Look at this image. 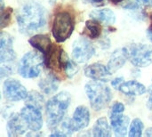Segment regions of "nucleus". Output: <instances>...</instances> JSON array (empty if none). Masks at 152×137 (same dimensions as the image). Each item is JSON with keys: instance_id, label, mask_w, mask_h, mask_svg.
Here are the masks:
<instances>
[{"instance_id": "nucleus-29", "label": "nucleus", "mask_w": 152, "mask_h": 137, "mask_svg": "<svg viewBox=\"0 0 152 137\" xmlns=\"http://www.w3.org/2000/svg\"><path fill=\"white\" fill-rule=\"evenodd\" d=\"M136 1H137V3L143 4L145 6H149V7L152 6V0H136Z\"/></svg>"}, {"instance_id": "nucleus-35", "label": "nucleus", "mask_w": 152, "mask_h": 137, "mask_svg": "<svg viewBox=\"0 0 152 137\" xmlns=\"http://www.w3.org/2000/svg\"><path fill=\"white\" fill-rule=\"evenodd\" d=\"M150 17H151V22H152V12H151V14H150Z\"/></svg>"}, {"instance_id": "nucleus-25", "label": "nucleus", "mask_w": 152, "mask_h": 137, "mask_svg": "<svg viewBox=\"0 0 152 137\" xmlns=\"http://www.w3.org/2000/svg\"><path fill=\"white\" fill-rule=\"evenodd\" d=\"M125 111V106L121 103H115L110 110V114H121Z\"/></svg>"}, {"instance_id": "nucleus-20", "label": "nucleus", "mask_w": 152, "mask_h": 137, "mask_svg": "<svg viewBox=\"0 0 152 137\" xmlns=\"http://www.w3.org/2000/svg\"><path fill=\"white\" fill-rule=\"evenodd\" d=\"M93 136L96 137H110L111 136L110 127L106 118H100L93 127Z\"/></svg>"}, {"instance_id": "nucleus-10", "label": "nucleus", "mask_w": 152, "mask_h": 137, "mask_svg": "<svg viewBox=\"0 0 152 137\" xmlns=\"http://www.w3.org/2000/svg\"><path fill=\"white\" fill-rule=\"evenodd\" d=\"M13 41L12 37L4 32L1 33L0 36V62L1 65H11L16 58L14 53Z\"/></svg>"}, {"instance_id": "nucleus-8", "label": "nucleus", "mask_w": 152, "mask_h": 137, "mask_svg": "<svg viewBox=\"0 0 152 137\" xmlns=\"http://www.w3.org/2000/svg\"><path fill=\"white\" fill-rule=\"evenodd\" d=\"M20 116L27 127L32 132H37L43 126V117L41 110L30 105H25L20 111Z\"/></svg>"}, {"instance_id": "nucleus-14", "label": "nucleus", "mask_w": 152, "mask_h": 137, "mask_svg": "<svg viewBox=\"0 0 152 137\" xmlns=\"http://www.w3.org/2000/svg\"><path fill=\"white\" fill-rule=\"evenodd\" d=\"M85 75L87 78H92L93 80L105 81L111 74L106 66L102 63L96 62L87 66L85 69Z\"/></svg>"}, {"instance_id": "nucleus-7", "label": "nucleus", "mask_w": 152, "mask_h": 137, "mask_svg": "<svg viewBox=\"0 0 152 137\" xmlns=\"http://www.w3.org/2000/svg\"><path fill=\"white\" fill-rule=\"evenodd\" d=\"M94 54V47L92 43L85 38L79 37L74 41L72 45V58L77 63H85L88 62Z\"/></svg>"}, {"instance_id": "nucleus-21", "label": "nucleus", "mask_w": 152, "mask_h": 137, "mask_svg": "<svg viewBox=\"0 0 152 137\" xmlns=\"http://www.w3.org/2000/svg\"><path fill=\"white\" fill-rule=\"evenodd\" d=\"M61 67L64 70L65 74L69 78H72L78 71V67L76 62L74 60L73 61L70 60L68 57V55L64 53V51H62V54H61Z\"/></svg>"}, {"instance_id": "nucleus-12", "label": "nucleus", "mask_w": 152, "mask_h": 137, "mask_svg": "<svg viewBox=\"0 0 152 137\" xmlns=\"http://www.w3.org/2000/svg\"><path fill=\"white\" fill-rule=\"evenodd\" d=\"M26 127L27 126L20 114L19 115L17 113L12 114L6 124L7 134L9 137H15L23 135L26 132Z\"/></svg>"}, {"instance_id": "nucleus-19", "label": "nucleus", "mask_w": 152, "mask_h": 137, "mask_svg": "<svg viewBox=\"0 0 152 137\" xmlns=\"http://www.w3.org/2000/svg\"><path fill=\"white\" fill-rule=\"evenodd\" d=\"M90 16L93 20H96L106 25H112L116 21V14L112 10L108 8L94 10L90 13Z\"/></svg>"}, {"instance_id": "nucleus-33", "label": "nucleus", "mask_w": 152, "mask_h": 137, "mask_svg": "<svg viewBox=\"0 0 152 137\" xmlns=\"http://www.w3.org/2000/svg\"><path fill=\"white\" fill-rule=\"evenodd\" d=\"M88 1H90L91 3H94V4H100V3L103 2L104 0H88Z\"/></svg>"}, {"instance_id": "nucleus-6", "label": "nucleus", "mask_w": 152, "mask_h": 137, "mask_svg": "<svg viewBox=\"0 0 152 137\" xmlns=\"http://www.w3.org/2000/svg\"><path fill=\"white\" fill-rule=\"evenodd\" d=\"M128 59L138 68H145L152 63V48L145 44H134L128 49Z\"/></svg>"}, {"instance_id": "nucleus-26", "label": "nucleus", "mask_w": 152, "mask_h": 137, "mask_svg": "<svg viewBox=\"0 0 152 137\" xmlns=\"http://www.w3.org/2000/svg\"><path fill=\"white\" fill-rule=\"evenodd\" d=\"M11 12H8L7 10L5 11V12H4V10H2V13H1V27L4 28V26H6L10 21V18H11Z\"/></svg>"}, {"instance_id": "nucleus-18", "label": "nucleus", "mask_w": 152, "mask_h": 137, "mask_svg": "<svg viewBox=\"0 0 152 137\" xmlns=\"http://www.w3.org/2000/svg\"><path fill=\"white\" fill-rule=\"evenodd\" d=\"M59 84L60 81L54 75L48 74L39 81L38 86L42 93L45 95H52L57 91Z\"/></svg>"}, {"instance_id": "nucleus-3", "label": "nucleus", "mask_w": 152, "mask_h": 137, "mask_svg": "<svg viewBox=\"0 0 152 137\" xmlns=\"http://www.w3.org/2000/svg\"><path fill=\"white\" fill-rule=\"evenodd\" d=\"M85 90L89 98L91 107L96 111L103 110L111 101V91L110 87L102 81L94 80L88 82L85 86Z\"/></svg>"}, {"instance_id": "nucleus-16", "label": "nucleus", "mask_w": 152, "mask_h": 137, "mask_svg": "<svg viewBox=\"0 0 152 137\" xmlns=\"http://www.w3.org/2000/svg\"><path fill=\"white\" fill-rule=\"evenodd\" d=\"M118 89L124 95H132V96L144 95L146 93V91H147L144 85H142V83H140L138 81H135V80L123 82Z\"/></svg>"}, {"instance_id": "nucleus-4", "label": "nucleus", "mask_w": 152, "mask_h": 137, "mask_svg": "<svg viewBox=\"0 0 152 137\" xmlns=\"http://www.w3.org/2000/svg\"><path fill=\"white\" fill-rule=\"evenodd\" d=\"M44 64L43 57L36 52H28L18 64V73L24 78H34L40 75Z\"/></svg>"}, {"instance_id": "nucleus-2", "label": "nucleus", "mask_w": 152, "mask_h": 137, "mask_svg": "<svg viewBox=\"0 0 152 137\" xmlns=\"http://www.w3.org/2000/svg\"><path fill=\"white\" fill-rule=\"evenodd\" d=\"M71 102L69 93L62 91L53 96L45 105L46 123L49 128H54L63 119Z\"/></svg>"}, {"instance_id": "nucleus-17", "label": "nucleus", "mask_w": 152, "mask_h": 137, "mask_svg": "<svg viewBox=\"0 0 152 137\" xmlns=\"http://www.w3.org/2000/svg\"><path fill=\"white\" fill-rule=\"evenodd\" d=\"M28 42L34 48L44 53L45 56L48 54V53L52 48L51 39L47 35H43V34L35 35L29 38Z\"/></svg>"}, {"instance_id": "nucleus-11", "label": "nucleus", "mask_w": 152, "mask_h": 137, "mask_svg": "<svg viewBox=\"0 0 152 137\" xmlns=\"http://www.w3.org/2000/svg\"><path fill=\"white\" fill-rule=\"evenodd\" d=\"M70 121V126L73 132H77L88 127L90 122L89 110L85 106H78L76 108L73 117Z\"/></svg>"}, {"instance_id": "nucleus-15", "label": "nucleus", "mask_w": 152, "mask_h": 137, "mask_svg": "<svg viewBox=\"0 0 152 137\" xmlns=\"http://www.w3.org/2000/svg\"><path fill=\"white\" fill-rule=\"evenodd\" d=\"M130 119L121 114H110V127L118 136H125L127 134Z\"/></svg>"}, {"instance_id": "nucleus-5", "label": "nucleus", "mask_w": 152, "mask_h": 137, "mask_svg": "<svg viewBox=\"0 0 152 137\" xmlns=\"http://www.w3.org/2000/svg\"><path fill=\"white\" fill-rule=\"evenodd\" d=\"M73 29V21L69 13L67 12H61L55 15L52 30L56 41L63 42L67 40L71 36Z\"/></svg>"}, {"instance_id": "nucleus-24", "label": "nucleus", "mask_w": 152, "mask_h": 137, "mask_svg": "<svg viewBox=\"0 0 152 137\" xmlns=\"http://www.w3.org/2000/svg\"><path fill=\"white\" fill-rule=\"evenodd\" d=\"M143 127H144L143 122L140 119H134L131 123L128 136L130 137H141L142 136Z\"/></svg>"}, {"instance_id": "nucleus-1", "label": "nucleus", "mask_w": 152, "mask_h": 137, "mask_svg": "<svg viewBox=\"0 0 152 137\" xmlns=\"http://www.w3.org/2000/svg\"><path fill=\"white\" fill-rule=\"evenodd\" d=\"M16 20L20 31L30 35L46 25V12L41 4L29 2L19 9Z\"/></svg>"}, {"instance_id": "nucleus-30", "label": "nucleus", "mask_w": 152, "mask_h": 137, "mask_svg": "<svg viewBox=\"0 0 152 137\" xmlns=\"http://www.w3.org/2000/svg\"><path fill=\"white\" fill-rule=\"evenodd\" d=\"M51 136H66V135L63 133V132H61V131H60V132H54V133H53L52 135H51Z\"/></svg>"}, {"instance_id": "nucleus-31", "label": "nucleus", "mask_w": 152, "mask_h": 137, "mask_svg": "<svg viewBox=\"0 0 152 137\" xmlns=\"http://www.w3.org/2000/svg\"><path fill=\"white\" fill-rule=\"evenodd\" d=\"M145 136L147 137H151L152 136V127H150L146 130L145 132Z\"/></svg>"}, {"instance_id": "nucleus-22", "label": "nucleus", "mask_w": 152, "mask_h": 137, "mask_svg": "<svg viewBox=\"0 0 152 137\" xmlns=\"http://www.w3.org/2000/svg\"><path fill=\"white\" fill-rule=\"evenodd\" d=\"M44 97L41 94L37 91H30L25 98V105H30L41 110L44 106Z\"/></svg>"}, {"instance_id": "nucleus-13", "label": "nucleus", "mask_w": 152, "mask_h": 137, "mask_svg": "<svg viewBox=\"0 0 152 137\" xmlns=\"http://www.w3.org/2000/svg\"><path fill=\"white\" fill-rule=\"evenodd\" d=\"M127 59H128V52L126 48H120L116 50L111 54L107 65V68L110 72V74L115 73L119 69H121L125 65Z\"/></svg>"}, {"instance_id": "nucleus-34", "label": "nucleus", "mask_w": 152, "mask_h": 137, "mask_svg": "<svg viewBox=\"0 0 152 137\" xmlns=\"http://www.w3.org/2000/svg\"><path fill=\"white\" fill-rule=\"evenodd\" d=\"M113 3H119V2H121V1H123V0H111Z\"/></svg>"}, {"instance_id": "nucleus-9", "label": "nucleus", "mask_w": 152, "mask_h": 137, "mask_svg": "<svg viewBox=\"0 0 152 137\" xmlns=\"http://www.w3.org/2000/svg\"><path fill=\"white\" fill-rule=\"evenodd\" d=\"M4 97L10 102H19L27 97L25 86L16 79H6L3 86Z\"/></svg>"}, {"instance_id": "nucleus-27", "label": "nucleus", "mask_w": 152, "mask_h": 137, "mask_svg": "<svg viewBox=\"0 0 152 137\" xmlns=\"http://www.w3.org/2000/svg\"><path fill=\"white\" fill-rule=\"evenodd\" d=\"M123 80H124L123 78H117L113 79V81L111 82V85H112V86L115 87L116 89H118L119 86H121V84L124 82Z\"/></svg>"}, {"instance_id": "nucleus-23", "label": "nucleus", "mask_w": 152, "mask_h": 137, "mask_svg": "<svg viewBox=\"0 0 152 137\" xmlns=\"http://www.w3.org/2000/svg\"><path fill=\"white\" fill-rule=\"evenodd\" d=\"M86 29L91 38H97L101 35V26L96 20L87 21L86 22Z\"/></svg>"}, {"instance_id": "nucleus-32", "label": "nucleus", "mask_w": 152, "mask_h": 137, "mask_svg": "<svg viewBox=\"0 0 152 137\" xmlns=\"http://www.w3.org/2000/svg\"><path fill=\"white\" fill-rule=\"evenodd\" d=\"M147 35H148L149 39L152 42V28H150V29L147 30Z\"/></svg>"}, {"instance_id": "nucleus-28", "label": "nucleus", "mask_w": 152, "mask_h": 137, "mask_svg": "<svg viewBox=\"0 0 152 137\" xmlns=\"http://www.w3.org/2000/svg\"><path fill=\"white\" fill-rule=\"evenodd\" d=\"M147 106L149 109L152 110V86L149 89V98H148V102H147Z\"/></svg>"}]
</instances>
